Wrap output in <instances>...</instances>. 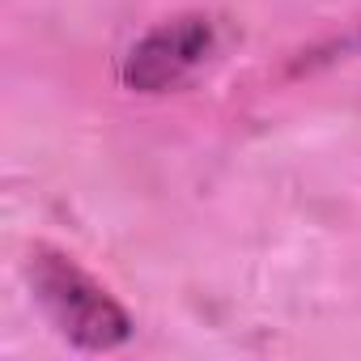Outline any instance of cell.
Masks as SVG:
<instances>
[{
  "mask_svg": "<svg viewBox=\"0 0 361 361\" xmlns=\"http://www.w3.org/2000/svg\"><path fill=\"white\" fill-rule=\"evenodd\" d=\"M217 51V26L204 13H178L145 30L119 60V81L132 94H166L188 85Z\"/></svg>",
  "mask_w": 361,
  "mask_h": 361,
  "instance_id": "2",
  "label": "cell"
},
{
  "mask_svg": "<svg viewBox=\"0 0 361 361\" xmlns=\"http://www.w3.org/2000/svg\"><path fill=\"white\" fill-rule=\"evenodd\" d=\"M26 276H30L35 302L43 306L51 327L73 348L111 353V348L132 340V331H136L132 314L73 255H64L56 247H35L30 259H26Z\"/></svg>",
  "mask_w": 361,
  "mask_h": 361,
  "instance_id": "1",
  "label": "cell"
}]
</instances>
